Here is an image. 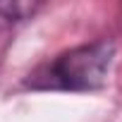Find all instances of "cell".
<instances>
[{"label":"cell","instance_id":"7a4b0ae2","mask_svg":"<svg viewBox=\"0 0 122 122\" xmlns=\"http://www.w3.org/2000/svg\"><path fill=\"white\" fill-rule=\"evenodd\" d=\"M41 10V3H0V19L3 22H24Z\"/></svg>","mask_w":122,"mask_h":122},{"label":"cell","instance_id":"6da1fadb","mask_svg":"<svg viewBox=\"0 0 122 122\" xmlns=\"http://www.w3.org/2000/svg\"><path fill=\"white\" fill-rule=\"evenodd\" d=\"M115 57L112 41H93L72 48L50 62L34 70L26 79V89L34 91H98L108 81V72Z\"/></svg>","mask_w":122,"mask_h":122}]
</instances>
